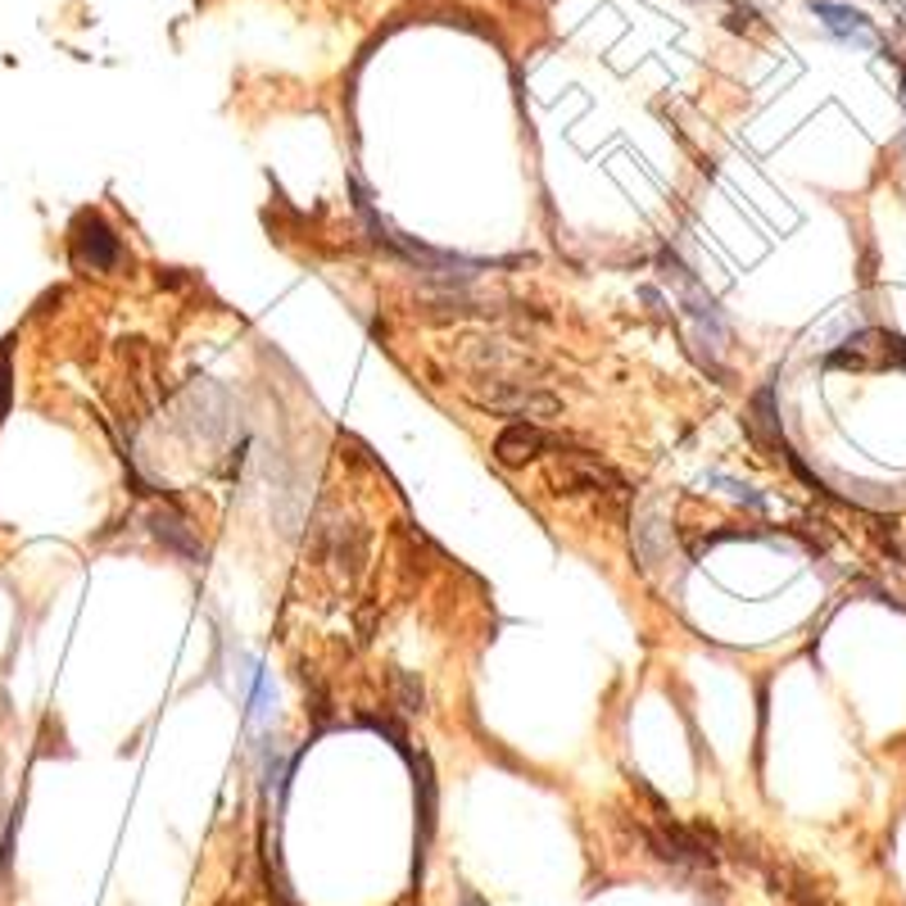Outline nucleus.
Returning <instances> with one entry per match:
<instances>
[{
	"mask_svg": "<svg viewBox=\"0 0 906 906\" xmlns=\"http://www.w3.org/2000/svg\"><path fill=\"white\" fill-rule=\"evenodd\" d=\"M644 838H648L653 857L676 866V870H712L716 866V838L671 821L667 811H657V821L644 825Z\"/></svg>",
	"mask_w": 906,
	"mask_h": 906,
	"instance_id": "nucleus-1",
	"label": "nucleus"
},
{
	"mask_svg": "<svg viewBox=\"0 0 906 906\" xmlns=\"http://www.w3.org/2000/svg\"><path fill=\"white\" fill-rule=\"evenodd\" d=\"M73 259L86 272H114L123 263V240H118L100 214H82L73 223Z\"/></svg>",
	"mask_w": 906,
	"mask_h": 906,
	"instance_id": "nucleus-2",
	"label": "nucleus"
},
{
	"mask_svg": "<svg viewBox=\"0 0 906 906\" xmlns=\"http://www.w3.org/2000/svg\"><path fill=\"white\" fill-rule=\"evenodd\" d=\"M558 486L567 494H585V490H598V494H625V480L608 467L598 463L594 453H562L558 458Z\"/></svg>",
	"mask_w": 906,
	"mask_h": 906,
	"instance_id": "nucleus-3",
	"label": "nucleus"
},
{
	"mask_svg": "<svg viewBox=\"0 0 906 906\" xmlns=\"http://www.w3.org/2000/svg\"><path fill=\"white\" fill-rule=\"evenodd\" d=\"M549 444H553V440L544 436L535 421H512V427H503L499 440H494V458H499L503 467H526V463H535Z\"/></svg>",
	"mask_w": 906,
	"mask_h": 906,
	"instance_id": "nucleus-4",
	"label": "nucleus"
},
{
	"mask_svg": "<svg viewBox=\"0 0 906 906\" xmlns=\"http://www.w3.org/2000/svg\"><path fill=\"white\" fill-rule=\"evenodd\" d=\"M634 553H640V562H644V571H661V562H680V553H676V535H671V526L657 517V512H644L640 517V526H634Z\"/></svg>",
	"mask_w": 906,
	"mask_h": 906,
	"instance_id": "nucleus-5",
	"label": "nucleus"
},
{
	"mask_svg": "<svg viewBox=\"0 0 906 906\" xmlns=\"http://www.w3.org/2000/svg\"><path fill=\"white\" fill-rule=\"evenodd\" d=\"M815 14H821V23L830 27V33L838 41H848V46H880V37H874V23L853 10V5H838V0H815Z\"/></svg>",
	"mask_w": 906,
	"mask_h": 906,
	"instance_id": "nucleus-6",
	"label": "nucleus"
},
{
	"mask_svg": "<svg viewBox=\"0 0 906 906\" xmlns=\"http://www.w3.org/2000/svg\"><path fill=\"white\" fill-rule=\"evenodd\" d=\"M150 535H155L168 553L187 558V562H195V558L204 553V544L195 539L191 522L181 517V512H172V508H155V512H150Z\"/></svg>",
	"mask_w": 906,
	"mask_h": 906,
	"instance_id": "nucleus-7",
	"label": "nucleus"
},
{
	"mask_svg": "<svg viewBox=\"0 0 906 906\" xmlns=\"http://www.w3.org/2000/svg\"><path fill=\"white\" fill-rule=\"evenodd\" d=\"M748 431H752V440H758L762 449H779L784 458H789V449H784V440H779V413H775V390L771 385H762L758 395H752Z\"/></svg>",
	"mask_w": 906,
	"mask_h": 906,
	"instance_id": "nucleus-8",
	"label": "nucleus"
},
{
	"mask_svg": "<svg viewBox=\"0 0 906 906\" xmlns=\"http://www.w3.org/2000/svg\"><path fill=\"white\" fill-rule=\"evenodd\" d=\"M14 404V368H10V349H0V417Z\"/></svg>",
	"mask_w": 906,
	"mask_h": 906,
	"instance_id": "nucleus-9",
	"label": "nucleus"
},
{
	"mask_svg": "<svg viewBox=\"0 0 906 906\" xmlns=\"http://www.w3.org/2000/svg\"><path fill=\"white\" fill-rule=\"evenodd\" d=\"M395 689H400V699H404V712H421V684L408 671L395 676Z\"/></svg>",
	"mask_w": 906,
	"mask_h": 906,
	"instance_id": "nucleus-10",
	"label": "nucleus"
},
{
	"mask_svg": "<svg viewBox=\"0 0 906 906\" xmlns=\"http://www.w3.org/2000/svg\"><path fill=\"white\" fill-rule=\"evenodd\" d=\"M458 906H490V902L480 897V893H463V897H458Z\"/></svg>",
	"mask_w": 906,
	"mask_h": 906,
	"instance_id": "nucleus-11",
	"label": "nucleus"
},
{
	"mask_svg": "<svg viewBox=\"0 0 906 906\" xmlns=\"http://www.w3.org/2000/svg\"><path fill=\"white\" fill-rule=\"evenodd\" d=\"M902 14H906V0H902Z\"/></svg>",
	"mask_w": 906,
	"mask_h": 906,
	"instance_id": "nucleus-12",
	"label": "nucleus"
}]
</instances>
